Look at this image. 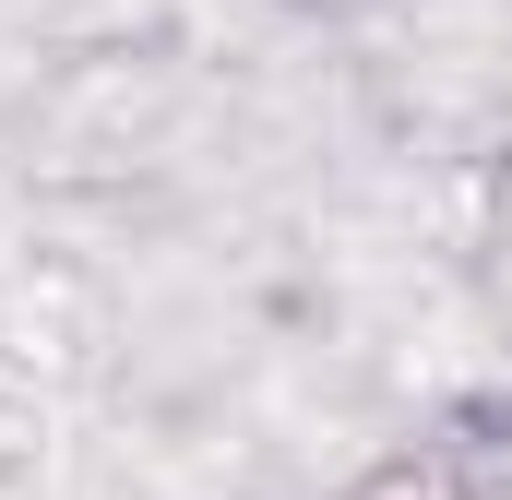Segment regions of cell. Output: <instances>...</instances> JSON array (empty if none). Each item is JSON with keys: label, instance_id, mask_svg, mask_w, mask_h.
<instances>
[{"label": "cell", "instance_id": "1", "mask_svg": "<svg viewBox=\"0 0 512 500\" xmlns=\"http://www.w3.org/2000/svg\"><path fill=\"white\" fill-rule=\"evenodd\" d=\"M346 500H465V489H453V465H429V453H393V465H370Z\"/></svg>", "mask_w": 512, "mask_h": 500}]
</instances>
